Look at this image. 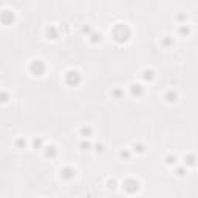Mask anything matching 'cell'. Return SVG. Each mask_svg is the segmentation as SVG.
<instances>
[{"label": "cell", "instance_id": "cell-1", "mask_svg": "<svg viewBox=\"0 0 198 198\" xmlns=\"http://www.w3.org/2000/svg\"><path fill=\"white\" fill-rule=\"evenodd\" d=\"M113 39L116 40L118 43H124L130 39V28L127 25H122L119 23L113 28Z\"/></svg>", "mask_w": 198, "mask_h": 198}, {"label": "cell", "instance_id": "cell-2", "mask_svg": "<svg viewBox=\"0 0 198 198\" xmlns=\"http://www.w3.org/2000/svg\"><path fill=\"white\" fill-rule=\"evenodd\" d=\"M80 80H82V76H80V73L78 70H70V71L65 73V82H67L70 87L79 85Z\"/></svg>", "mask_w": 198, "mask_h": 198}, {"label": "cell", "instance_id": "cell-3", "mask_svg": "<svg viewBox=\"0 0 198 198\" xmlns=\"http://www.w3.org/2000/svg\"><path fill=\"white\" fill-rule=\"evenodd\" d=\"M45 70H46V67H45V64L42 62V60H33L31 62V65H30V73L33 75V76H42L43 73H45Z\"/></svg>", "mask_w": 198, "mask_h": 198}, {"label": "cell", "instance_id": "cell-4", "mask_svg": "<svg viewBox=\"0 0 198 198\" xmlns=\"http://www.w3.org/2000/svg\"><path fill=\"white\" fill-rule=\"evenodd\" d=\"M75 176H76V170L73 167H64L60 170V178L65 180V181H71Z\"/></svg>", "mask_w": 198, "mask_h": 198}, {"label": "cell", "instance_id": "cell-5", "mask_svg": "<svg viewBox=\"0 0 198 198\" xmlns=\"http://www.w3.org/2000/svg\"><path fill=\"white\" fill-rule=\"evenodd\" d=\"M124 189L128 192V194H135L138 189H139V183L136 181V180H127V181H124Z\"/></svg>", "mask_w": 198, "mask_h": 198}, {"label": "cell", "instance_id": "cell-6", "mask_svg": "<svg viewBox=\"0 0 198 198\" xmlns=\"http://www.w3.org/2000/svg\"><path fill=\"white\" fill-rule=\"evenodd\" d=\"M130 93H132V96L139 98V96L144 94V87H142L141 84H132V85H130Z\"/></svg>", "mask_w": 198, "mask_h": 198}, {"label": "cell", "instance_id": "cell-7", "mask_svg": "<svg viewBox=\"0 0 198 198\" xmlns=\"http://www.w3.org/2000/svg\"><path fill=\"white\" fill-rule=\"evenodd\" d=\"M2 22H3V25H11V23L14 22V14H12L11 11L5 9V11L2 12Z\"/></svg>", "mask_w": 198, "mask_h": 198}, {"label": "cell", "instance_id": "cell-8", "mask_svg": "<svg viewBox=\"0 0 198 198\" xmlns=\"http://www.w3.org/2000/svg\"><path fill=\"white\" fill-rule=\"evenodd\" d=\"M46 36H48V39L54 40L59 37V31H57V28L56 27H50V28H46Z\"/></svg>", "mask_w": 198, "mask_h": 198}, {"label": "cell", "instance_id": "cell-9", "mask_svg": "<svg viewBox=\"0 0 198 198\" xmlns=\"http://www.w3.org/2000/svg\"><path fill=\"white\" fill-rule=\"evenodd\" d=\"M56 155H57V149H56L54 146H46V147H45V157H48V158H56Z\"/></svg>", "mask_w": 198, "mask_h": 198}, {"label": "cell", "instance_id": "cell-10", "mask_svg": "<svg viewBox=\"0 0 198 198\" xmlns=\"http://www.w3.org/2000/svg\"><path fill=\"white\" fill-rule=\"evenodd\" d=\"M195 164H197V158H195V155H186V157H184V166L194 167Z\"/></svg>", "mask_w": 198, "mask_h": 198}, {"label": "cell", "instance_id": "cell-11", "mask_svg": "<svg viewBox=\"0 0 198 198\" xmlns=\"http://www.w3.org/2000/svg\"><path fill=\"white\" fill-rule=\"evenodd\" d=\"M164 98H166L167 102H175L178 96H176V91H173V90H167V93H166Z\"/></svg>", "mask_w": 198, "mask_h": 198}, {"label": "cell", "instance_id": "cell-12", "mask_svg": "<svg viewBox=\"0 0 198 198\" xmlns=\"http://www.w3.org/2000/svg\"><path fill=\"white\" fill-rule=\"evenodd\" d=\"M178 33H180L181 36H189V34H191V28H189L186 23H181L180 28H178Z\"/></svg>", "mask_w": 198, "mask_h": 198}, {"label": "cell", "instance_id": "cell-13", "mask_svg": "<svg viewBox=\"0 0 198 198\" xmlns=\"http://www.w3.org/2000/svg\"><path fill=\"white\" fill-rule=\"evenodd\" d=\"M142 79L144 80H153L155 79V73L152 70H144L142 71Z\"/></svg>", "mask_w": 198, "mask_h": 198}, {"label": "cell", "instance_id": "cell-14", "mask_svg": "<svg viewBox=\"0 0 198 198\" xmlns=\"http://www.w3.org/2000/svg\"><path fill=\"white\" fill-rule=\"evenodd\" d=\"M33 146H34V149H42L43 147V139L42 138H34L33 139Z\"/></svg>", "mask_w": 198, "mask_h": 198}, {"label": "cell", "instance_id": "cell-15", "mask_svg": "<svg viewBox=\"0 0 198 198\" xmlns=\"http://www.w3.org/2000/svg\"><path fill=\"white\" fill-rule=\"evenodd\" d=\"M101 37H102V36H101V34H98V33H91V34H90V40H91L93 43L101 42Z\"/></svg>", "mask_w": 198, "mask_h": 198}, {"label": "cell", "instance_id": "cell-16", "mask_svg": "<svg viewBox=\"0 0 198 198\" xmlns=\"http://www.w3.org/2000/svg\"><path fill=\"white\" fill-rule=\"evenodd\" d=\"M166 162H167L169 166L176 164V157H175V155H167V157H166Z\"/></svg>", "mask_w": 198, "mask_h": 198}, {"label": "cell", "instance_id": "cell-17", "mask_svg": "<svg viewBox=\"0 0 198 198\" xmlns=\"http://www.w3.org/2000/svg\"><path fill=\"white\" fill-rule=\"evenodd\" d=\"M80 133H82V136L88 138V136L91 135V127H82V128H80Z\"/></svg>", "mask_w": 198, "mask_h": 198}, {"label": "cell", "instance_id": "cell-18", "mask_svg": "<svg viewBox=\"0 0 198 198\" xmlns=\"http://www.w3.org/2000/svg\"><path fill=\"white\" fill-rule=\"evenodd\" d=\"M162 45H164V46H170V45H173V37L166 36V37L162 39Z\"/></svg>", "mask_w": 198, "mask_h": 198}, {"label": "cell", "instance_id": "cell-19", "mask_svg": "<svg viewBox=\"0 0 198 198\" xmlns=\"http://www.w3.org/2000/svg\"><path fill=\"white\" fill-rule=\"evenodd\" d=\"M133 150H135V152H138V153H142V152H144V146H142V144H139V142H138V144L135 142V144H133Z\"/></svg>", "mask_w": 198, "mask_h": 198}, {"label": "cell", "instance_id": "cell-20", "mask_svg": "<svg viewBox=\"0 0 198 198\" xmlns=\"http://www.w3.org/2000/svg\"><path fill=\"white\" fill-rule=\"evenodd\" d=\"M119 157L122 159H130V152H128V150H121Z\"/></svg>", "mask_w": 198, "mask_h": 198}, {"label": "cell", "instance_id": "cell-21", "mask_svg": "<svg viewBox=\"0 0 198 198\" xmlns=\"http://www.w3.org/2000/svg\"><path fill=\"white\" fill-rule=\"evenodd\" d=\"M176 175H178V176H184V175H186V169H184V167H178V169H176Z\"/></svg>", "mask_w": 198, "mask_h": 198}, {"label": "cell", "instance_id": "cell-22", "mask_svg": "<svg viewBox=\"0 0 198 198\" xmlns=\"http://www.w3.org/2000/svg\"><path fill=\"white\" fill-rule=\"evenodd\" d=\"M80 147H82V150H88V149H91V144L90 142H80Z\"/></svg>", "mask_w": 198, "mask_h": 198}, {"label": "cell", "instance_id": "cell-23", "mask_svg": "<svg viewBox=\"0 0 198 198\" xmlns=\"http://www.w3.org/2000/svg\"><path fill=\"white\" fill-rule=\"evenodd\" d=\"M112 94H113V96H115L116 99H119V98L122 96V91H121V90H118V88H116V90H113V91H112Z\"/></svg>", "mask_w": 198, "mask_h": 198}, {"label": "cell", "instance_id": "cell-24", "mask_svg": "<svg viewBox=\"0 0 198 198\" xmlns=\"http://www.w3.org/2000/svg\"><path fill=\"white\" fill-rule=\"evenodd\" d=\"M25 144H27V142H25L23 139H17V141H16V146H17V147H25Z\"/></svg>", "mask_w": 198, "mask_h": 198}, {"label": "cell", "instance_id": "cell-25", "mask_svg": "<svg viewBox=\"0 0 198 198\" xmlns=\"http://www.w3.org/2000/svg\"><path fill=\"white\" fill-rule=\"evenodd\" d=\"M176 19H178L180 22H186V20H187V16H186V14H180Z\"/></svg>", "mask_w": 198, "mask_h": 198}, {"label": "cell", "instance_id": "cell-26", "mask_svg": "<svg viewBox=\"0 0 198 198\" xmlns=\"http://www.w3.org/2000/svg\"><path fill=\"white\" fill-rule=\"evenodd\" d=\"M94 147H96V152H99V153L104 152V146H102V144H96Z\"/></svg>", "mask_w": 198, "mask_h": 198}, {"label": "cell", "instance_id": "cell-27", "mask_svg": "<svg viewBox=\"0 0 198 198\" xmlns=\"http://www.w3.org/2000/svg\"><path fill=\"white\" fill-rule=\"evenodd\" d=\"M109 187H110V189H115V187H116V181H115V180H113V181H109Z\"/></svg>", "mask_w": 198, "mask_h": 198}]
</instances>
